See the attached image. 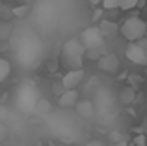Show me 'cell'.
<instances>
[{
  "instance_id": "1",
  "label": "cell",
  "mask_w": 147,
  "mask_h": 146,
  "mask_svg": "<svg viewBox=\"0 0 147 146\" xmlns=\"http://www.w3.org/2000/svg\"><path fill=\"white\" fill-rule=\"evenodd\" d=\"M88 53L80 40H69L61 45V58L69 70H82V58Z\"/></svg>"
},
{
  "instance_id": "2",
  "label": "cell",
  "mask_w": 147,
  "mask_h": 146,
  "mask_svg": "<svg viewBox=\"0 0 147 146\" xmlns=\"http://www.w3.org/2000/svg\"><path fill=\"white\" fill-rule=\"evenodd\" d=\"M147 34V23L140 17H130L121 25V36L129 41H138L145 38Z\"/></svg>"
},
{
  "instance_id": "3",
  "label": "cell",
  "mask_w": 147,
  "mask_h": 146,
  "mask_svg": "<svg viewBox=\"0 0 147 146\" xmlns=\"http://www.w3.org/2000/svg\"><path fill=\"white\" fill-rule=\"evenodd\" d=\"M104 40H106V38L102 36L100 28H99V26H95V25L88 26V28L82 32V36H80V41L84 43V47H86L88 51H93V49H102L104 47Z\"/></svg>"
},
{
  "instance_id": "4",
  "label": "cell",
  "mask_w": 147,
  "mask_h": 146,
  "mask_svg": "<svg viewBox=\"0 0 147 146\" xmlns=\"http://www.w3.org/2000/svg\"><path fill=\"white\" fill-rule=\"evenodd\" d=\"M125 55H127V58H129L132 64L147 68V51L138 43V41H130V43L127 45Z\"/></svg>"
},
{
  "instance_id": "5",
  "label": "cell",
  "mask_w": 147,
  "mask_h": 146,
  "mask_svg": "<svg viewBox=\"0 0 147 146\" xmlns=\"http://www.w3.org/2000/svg\"><path fill=\"white\" fill-rule=\"evenodd\" d=\"M97 66H99V70L100 71H104V73H117L119 70V58L114 55V53H104L102 56L97 60Z\"/></svg>"
},
{
  "instance_id": "6",
  "label": "cell",
  "mask_w": 147,
  "mask_h": 146,
  "mask_svg": "<svg viewBox=\"0 0 147 146\" xmlns=\"http://www.w3.org/2000/svg\"><path fill=\"white\" fill-rule=\"evenodd\" d=\"M82 81H84V70H69L61 79V86L65 90H75Z\"/></svg>"
},
{
  "instance_id": "7",
  "label": "cell",
  "mask_w": 147,
  "mask_h": 146,
  "mask_svg": "<svg viewBox=\"0 0 147 146\" xmlns=\"http://www.w3.org/2000/svg\"><path fill=\"white\" fill-rule=\"evenodd\" d=\"M78 101H80V99H78V92H76V88H75V90H65L63 94L58 96V105H60L61 109H75Z\"/></svg>"
},
{
  "instance_id": "8",
  "label": "cell",
  "mask_w": 147,
  "mask_h": 146,
  "mask_svg": "<svg viewBox=\"0 0 147 146\" xmlns=\"http://www.w3.org/2000/svg\"><path fill=\"white\" fill-rule=\"evenodd\" d=\"M99 28H100V32H102L104 38H115L121 32V26H119L117 23L110 21V19H102V21L99 23Z\"/></svg>"
},
{
  "instance_id": "9",
  "label": "cell",
  "mask_w": 147,
  "mask_h": 146,
  "mask_svg": "<svg viewBox=\"0 0 147 146\" xmlns=\"http://www.w3.org/2000/svg\"><path fill=\"white\" fill-rule=\"evenodd\" d=\"M75 111H76V114H78L80 118L90 120V118L93 116V103H91L90 99H80V101L76 103Z\"/></svg>"
},
{
  "instance_id": "10",
  "label": "cell",
  "mask_w": 147,
  "mask_h": 146,
  "mask_svg": "<svg viewBox=\"0 0 147 146\" xmlns=\"http://www.w3.org/2000/svg\"><path fill=\"white\" fill-rule=\"evenodd\" d=\"M117 99H119L121 105H130V103H134V99H136V86H123L121 90H119Z\"/></svg>"
},
{
  "instance_id": "11",
  "label": "cell",
  "mask_w": 147,
  "mask_h": 146,
  "mask_svg": "<svg viewBox=\"0 0 147 146\" xmlns=\"http://www.w3.org/2000/svg\"><path fill=\"white\" fill-rule=\"evenodd\" d=\"M30 10H32V4H22V6H15V8H11V15H13V17L22 19V17H26V15L30 13Z\"/></svg>"
},
{
  "instance_id": "12",
  "label": "cell",
  "mask_w": 147,
  "mask_h": 146,
  "mask_svg": "<svg viewBox=\"0 0 147 146\" xmlns=\"http://www.w3.org/2000/svg\"><path fill=\"white\" fill-rule=\"evenodd\" d=\"M11 73V64L6 58H0V81H6Z\"/></svg>"
},
{
  "instance_id": "13",
  "label": "cell",
  "mask_w": 147,
  "mask_h": 146,
  "mask_svg": "<svg viewBox=\"0 0 147 146\" xmlns=\"http://www.w3.org/2000/svg\"><path fill=\"white\" fill-rule=\"evenodd\" d=\"M11 34V23L9 21H2L0 23V38L2 40H7Z\"/></svg>"
},
{
  "instance_id": "14",
  "label": "cell",
  "mask_w": 147,
  "mask_h": 146,
  "mask_svg": "<svg viewBox=\"0 0 147 146\" xmlns=\"http://www.w3.org/2000/svg\"><path fill=\"white\" fill-rule=\"evenodd\" d=\"M138 4H140V0H121V2H119V8H121V10H132Z\"/></svg>"
},
{
  "instance_id": "15",
  "label": "cell",
  "mask_w": 147,
  "mask_h": 146,
  "mask_svg": "<svg viewBox=\"0 0 147 146\" xmlns=\"http://www.w3.org/2000/svg\"><path fill=\"white\" fill-rule=\"evenodd\" d=\"M119 2L121 0H102V10H115V8H119Z\"/></svg>"
},
{
  "instance_id": "16",
  "label": "cell",
  "mask_w": 147,
  "mask_h": 146,
  "mask_svg": "<svg viewBox=\"0 0 147 146\" xmlns=\"http://www.w3.org/2000/svg\"><path fill=\"white\" fill-rule=\"evenodd\" d=\"M50 111V105L47 99H41V101H37V113H49Z\"/></svg>"
},
{
  "instance_id": "17",
  "label": "cell",
  "mask_w": 147,
  "mask_h": 146,
  "mask_svg": "<svg viewBox=\"0 0 147 146\" xmlns=\"http://www.w3.org/2000/svg\"><path fill=\"white\" fill-rule=\"evenodd\" d=\"M132 144L134 146H147V135L144 133V135H138L136 139L132 141Z\"/></svg>"
},
{
  "instance_id": "18",
  "label": "cell",
  "mask_w": 147,
  "mask_h": 146,
  "mask_svg": "<svg viewBox=\"0 0 147 146\" xmlns=\"http://www.w3.org/2000/svg\"><path fill=\"white\" fill-rule=\"evenodd\" d=\"M86 146H106V144H104L102 141H99V139H93V141H90Z\"/></svg>"
},
{
  "instance_id": "19",
  "label": "cell",
  "mask_w": 147,
  "mask_h": 146,
  "mask_svg": "<svg viewBox=\"0 0 147 146\" xmlns=\"http://www.w3.org/2000/svg\"><path fill=\"white\" fill-rule=\"evenodd\" d=\"M129 81H130L132 84H140V83H142L140 77H134V75H130V77H129Z\"/></svg>"
},
{
  "instance_id": "20",
  "label": "cell",
  "mask_w": 147,
  "mask_h": 146,
  "mask_svg": "<svg viewBox=\"0 0 147 146\" xmlns=\"http://www.w3.org/2000/svg\"><path fill=\"white\" fill-rule=\"evenodd\" d=\"M88 2H90L91 6H99V4H102V0H88Z\"/></svg>"
},
{
  "instance_id": "21",
  "label": "cell",
  "mask_w": 147,
  "mask_h": 146,
  "mask_svg": "<svg viewBox=\"0 0 147 146\" xmlns=\"http://www.w3.org/2000/svg\"><path fill=\"white\" fill-rule=\"evenodd\" d=\"M100 13H102V11H100V10H95V15H93V21H97V19L100 17Z\"/></svg>"
},
{
  "instance_id": "22",
  "label": "cell",
  "mask_w": 147,
  "mask_h": 146,
  "mask_svg": "<svg viewBox=\"0 0 147 146\" xmlns=\"http://www.w3.org/2000/svg\"><path fill=\"white\" fill-rule=\"evenodd\" d=\"M34 2V0H26V4H32Z\"/></svg>"
},
{
  "instance_id": "23",
  "label": "cell",
  "mask_w": 147,
  "mask_h": 146,
  "mask_svg": "<svg viewBox=\"0 0 147 146\" xmlns=\"http://www.w3.org/2000/svg\"><path fill=\"white\" fill-rule=\"evenodd\" d=\"M145 77H147V68H145Z\"/></svg>"
},
{
  "instance_id": "24",
  "label": "cell",
  "mask_w": 147,
  "mask_h": 146,
  "mask_svg": "<svg viewBox=\"0 0 147 146\" xmlns=\"http://www.w3.org/2000/svg\"><path fill=\"white\" fill-rule=\"evenodd\" d=\"M145 135H147V129H145Z\"/></svg>"
},
{
  "instance_id": "25",
  "label": "cell",
  "mask_w": 147,
  "mask_h": 146,
  "mask_svg": "<svg viewBox=\"0 0 147 146\" xmlns=\"http://www.w3.org/2000/svg\"><path fill=\"white\" fill-rule=\"evenodd\" d=\"M145 38H147V34H145Z\"/></svg>"
},
{
  "instance_id": "26",
  "label": "cell",
  "mask_w": 147,
  "mask_h": 146,
  "mask_svg": "<svg viewBox=\"0 0 147 146\" xmlns=\"http://www.w3.org/2000/svg\"><path fill=\"white\" fill-rule=\"evenodd\" d=\"M130 146H134V144H130Z\"/></svg>"
},
{
  "instance_id": "27",
  "label": "cell",
  "mask_w": 147,
  "mask_h": 146,
  "mask_svg": "<svg viewBox=\"0 0 147 146\" xmlns=\"http://www.w3.org/2000/svg\"><path fill=\"white\" fill-rule=\"evenodd\" d=\"M145 2H147V0H145Z\"/></svg>"
}]
</instances>
